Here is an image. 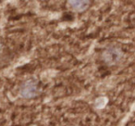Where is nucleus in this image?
Wrapping results in <instances>:
<instances>
[{
    "mask_svg": "<svg viewBox=\"0 0 135 126\" xmlns=\"http://www.w3.org/2000/svg\"><path fill=\"white\" fill-rule=\"evenodd\" d=\"M37 85L33 81H27L21 87V95L24 98H32L36 96Z\"/></svg>",
    "mask_w": 135,
    "mask_h": 126,
    "instance_id": "f257e3e1",
    "label": "nucleus"
},
{
    "mask_svg": "<svg viewBox=\"0 0 135 126\" xmlns=\"http://www.w3.org/2000/svg\"><path fill=\"white\" fill-rule=\"evenodd\" d=\"M70 3L71 4L72 8L78 10V11L84 10L88 7L89 4V2H87V1H70Z\"/></svg>",
    "mask_w": 135,
    "mask_h": 126,
    "instance_id": "f03ea898",
    "label": "nucleus"
},
{
    "mask_svg": "<svg viewBox=\"0 0 135 126\" xmlns=\"http://www.w3.org/2000/svg\"><path fill=\"white\" fill-rule=\"evenodd\" d=\"M0 47H1V45H0Z\"/></svg>",
    "mask_w": 135,
    "mask_h": 126,
    "instance_id": "7ed1b4c3",
    "label": "nucleus"
}]
</instances>
